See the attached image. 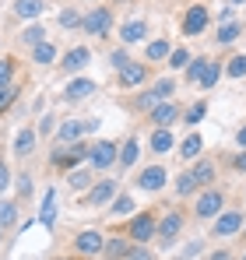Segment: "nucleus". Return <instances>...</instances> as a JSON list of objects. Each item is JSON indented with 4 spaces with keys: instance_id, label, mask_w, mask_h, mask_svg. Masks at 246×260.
<instances>
[{
    "instance_id": "2eb2a0df",
    "label": "nucleus",
    "mask_w": 246,
    "mask_h": 260,
    "mask_svg": "<svg viewBox=\"0 0 246 260\" xmlns=\"http://www.w3.org/2000/svg\"><path fill=\"white\" fill-rule=\"evenodd\" d=\"M95 91V81L91 78H78V81H67V88H64V95L71 99V102H81V99H88Z\"/></svg>"
},
{
    "instance_id": "4c0bfd02",
    "label": "nucleus",
    "mask_w": 246,
    "mask_h": 260,
    "mask_svg": "<svg viewBox=\"0 0 246 260\" xmlns=\"http://www.w3.org/2000/svg\"><path fill=\"white\" fill-rule=\"evenodd\" d=\"M204 113H207V102H194L190 109H187V123L194 127V123H201L204 120Z\"/></svg>"
},
{
    "instance_id": "0eeeda50",
    "label": "nucleus",
    "mask_w": 246,
    "mask_h": 260,
    "mask_svg": "<svg viewBox=\"0 0 246 260\" xmlns=\"http://www.w3.org/2000/svg\"><path fill=\"white\" fill-rule=\"evenodd\" d=\"M88 148H91V144H67V148H60V151L53 155V166H56V169H74L81 158H88Z\"/></svg>"
},
{
    "instance_id": "49530a36",
    "label": "nucleus",
    "mask_w": 246,
    "mask_h": 260,
    "mask_svg": "<svg viewBox=\"0 0 246 260\" xmlns=\"http://www.w3.org/2000/svg\"><path fill=\"white\" fill-rule=\"evenodd\" d=\"M18 190H21V197H28V193H32V179L21 176V179H18Z\"/></svg>"
},
{
    "instance_id": "f3484780",
    "label": "nucleus",
    "mask_w": 246,
    "mask_h": 260,
    "mask_svg": "<svg viewBox=\"0 0 246 260\" xmlns=\"http://www.w3.org/2000/svg\"><path fill=\"white\" fill-rule=\"evenodd\" d=\"M39 221L46 229H53V221H56V190H46L42 208H39Z\"/></svg>"
},
{
    "instance_id": "3c124183",
    "label": "nucleus",
    "mask_w": 246,
    "mask_h": 260,
    "mask_svg": "<svg viewBox=\"0 0 246 260\" xmlns=\"http://www.w3.org/2000/svg\"><path fill=\"white\" fill-rule=\"evenodd\" d=\"M236 144H239V148H246V127L239 130V134H236Z\"/></svg>"
},
{
    "instance_id": "4be33fe9",
    "label": "nucleus",
    "mask_w": 246,
    "mask_h": 260,
    "mask_svg": "<svg viewBox=\"0 0 246 260\" xmlns=\"http://www.w3.org/2000/svg\"><path fill=\"white\" fill-rule=\"evenodd\" d=\"M137 151H141V144H137V137H130V141L123 144L120 158H116V162H120V169H123V173H127V169H130V166L137 162Z\"/></svg>"
},
{
    "instance_id": "412c9836",
    "label": "nucleus",
    "mask_w": 246,
    "mask_h": 260,
    "mask_svg": "<svg viewBox=\"0 0 246 260\" xmlns=\"http://www.w3.org/2000/svg\"><path fill=\"white\" fill-rule=\"evenodd\" d=\"M239 36H243V25H239V21H222V28H218L214 39H218L222 46H229V43H236Z\"/></svg>"
},
{
    "instance_id": "58836bf2",
    "label": "nucleus",
    "mask_w": 246,
    "mask_h": 260,
    "mask_svg": "<svg viewBox=\"0 0 246 260\" xmlns=\"http://www.w3.org/2000/svg\"><path fill=\"white\" fill-rule=\"evenodd\" d=\"M113 215H134V201L123 193V197H116L113 201Z\"/></svg>"
},
{
    "instance_id": "864d4df0",
    "label": "nucleus",
    "mask_w": 246,
    "mask_h": 260,
    "mask_svg": "<svg viewBox=\"0 0 246 260\" xmlns=\"http://www.w3.org/2000/svg\"><path fill=\"white\" fill-rule=\"evenodd\" d=\"M232 4H246V0H232Z\"/></svg>"
},
{
    "instance_id": "de8ad7c7",
    "label": "nucleus",
    "mask_w": 246,
    "mask_h": 260,
    "mask_svg": "<svg viewBox=\"0 0 246 260\" xmlns=\"http://www.w3.org/2000/svg\"><path fill=\"white\" fill-rule=\"evenodd\" d=\"M127 260H151V253L144 250V246H137V250H130V257Z\"/></svg>"
},
{
    "instance_id": "393cba45",
    "label": "nucleus",
    "mask_w": 246,
    "mask_h": 260,
    "mask_svg": "<svg viewBox=\"0 0 246 260\" xmlns=\"http://www.w3.org/2000/svg\"><path fill=\"white\" fill-rule=\"evenodd\" d=\"M14 14H21V18H39L42 0H14Z\"/></svg>"
},
{
    "instance_id": "8fccbe9b",
    "label": "nucleus",
    "mask_w": 246,
    "mask_h": 260,
    "mask_svg": "<svg viewBox=\"0 0 246 260\" xmlns=\"http://www.w3.org/2000/svg\"><path fill=\"white\" fill-rule=\"evenodd\" d=\"M207 260H232V253H229V250H218V253H211Z\"/></svg>"
},
{
    "instance_id": "6ab92c4d",
    "label": "nucleus",
    "mask_w": 246,
    "mask_h": 260,
    "mask_svg": "<svg viewBox=\"0 0 246 260\" xmlns=\"http://www.w3.org/2000/svg\"><path fill=\"white\" fill-rule=\"evenodd\" d=\"M81 134H84L81 123L64 120V123H60V130H56V141H60V144H78V137H81Z\"/></svg>"
},
{
    "instance_id": "39448f33",
    "label": "nucleus",
    "mask_w": 246,
    "mask_h": 260,
    "mask_svg": "<svg viewBox=\"0 0 246 260\" xmlns=\"http://www.w3.org/2000/svg\"><path fill=\"white\" fill-rule=\"evenodd\" d=\"M207 4H190L187 7V18H183V36H201L207 28Z\"/></svg>"
},
{
    "instance_id": "9b49d317",
    "label": "nucleus",
    "mask_w": 246,
    "mask_h": 260,
    "mask_svg": "<svg viewBox=\"0 0 246 260\" xmlns=\"http://www.w3.org/2000/svg\"><path fill=\"white\" fill-rule=\"evenodd\" d=\"M144 78H148V67L144 63H127V67H120V88H137L144 85Z\"/></svg>"
},
{
    "instance_id": "20e7f679",
    "label": "nucleus",
    "mask_w": 246,
    "mask_h": 260,
    "mask_svg": "<svg viewBox=\"0 0 246 260\" xmlns=\"http://www.w3.org/2000/svg\"><path fill=\"white\" fill-rule=\"evenodd\" d=\"M222 204H225V197H222L214 186H207L204 193L197 197V204H194V215L201 218V221H207V218H218V215H222Z\"/></svg>"
},
{
    "instance_id": "c03bdc74",
    "label": "nucleus",
    "mask_w": 246,
    "mask_h": 260,
    "mask_svg": "<svg viewBox=\"0 0 246 260\" xmlns=\"http://www.w3.org/2000/svg\"><path fill=\"white\" fill-rule=\"evenodd\" d=\"M11 186V173H7V166H4V158H0V193Z\"/></svg>"
},
{
    "instance_id": "e433bc0d",
    "label": "nucleus",
    "mask_w": 246,
    "mask_h": 260,
    "mask_svg": "<svg viewBox=\"0 0 246 260\" xmlns=\"http://www.w3.org/2000/svg\"><path fill=\"white\" fill-rule=\"evenodd\" d=\"M187 63H190V53H187L183 46L169 53V67H172V71H179V67H187Z\"/></svg>"
},
{
    "instance_id": "5701e85b",
    "label": "nucleus",
    "mask_w": 246,
    "mask_h": 260,
    "mask_svg": "<svg viewBox=\"0 0 246 260\" xmlns=\"http://www.w3.org/2000/svg\"><path fill=\"white\" fill-rule=\"evenodd\" d=\"M194 179H197V186H211L214 183V162L211 158H201L197 169H194Z\"/></svg>"
},
{
    "instance_id": "bb28decb",
    "label": "nucleus",
    "mask_w": 246,
    "mask_h": 260,
    "mask_svg": "<svg viewBox=\"0 0 246 260\" xmlns=\"http://www.w3.org/2000/svg\"><path fill=\"white\" fill-rule=\"evenodd\" d=\"M151 151H159V155H165V151H172V134H169V130H155V134H151Z\"/></svg>"
},
{
    "instance_id": "c85d7f7f",
    "label": "nucleus",
    "mask_w": 246,
    "mask_h": 260,
    "mask_svg": "<svg viewBox=\"0 0 246 260\" xmlns=\"http://www.w3.org/2000/svg\"><path fill=\"white\" fill-rule=\"evenodd\" d=\"M201 148H204V141H201L197 134H190V137L179 144V155H183V158H197V155H201Z\"/></svg>"
},
{
    "instance_id": "cd10ccee",
    "label": "nucleus",
    "mask_w": 246,
    "mask_h": 260,
    "mask_svg": "<svg viewBox=\"0 0 246 260\" xmlns=\"http://www.w3.org/2000/svg\"><path fill=\"white\" fill-rule=\"evenodd\" d=\"M32 60H36V63H53V60H56V46H53V43L32 46Z\"/></svg>"
},
{
    "instance_id": "f704fd0d",
    "label": "nucleus",
    "mask_w": 246,
    "mask_h": 260,
    "mask_svg": "<svg viewBox=\"0 0 246 260\" xmlns=\"http://www.w3.org/2000/svg\"><path fill=\"white\" fill-rule=\"evenodd\" d=\"M42 36H46V28H42V25H32V28H25V32H21V43L39 46V43H46Z\"/></svg>"
},
{
    "instance_id": "ddd939ff",
    "label": "nucleus",
    "mask_w": 246,
    "mask_h": 260,
    "mask_svg": "<svg viewBox=\"0 0 246 260\" xmlns=\"http://www.w3.org/2000/svg\"><path fill=\"white\" fill-rule=\"evenodd\" d=\"M130 250H134V243H130L127 236H113V239L102 246L106 260H127V257H130Z\"/></svg>"
},
{
    "instance_id": "a19ab883",
    "label": "nucleus",
    "mask_w": 246,
    "mask_h": 260,
    "mask_svg": "<svg viewBox=\"0 0 246 260\" xmlns=\"http://www.w3.org/2000/svg\"><path fill=\"white\" fill-rule=\"evenodd\" d=\"M60 25H64V28H74V25H81V14L67 7V11H60Z\"/></svg>"
},
{
    "instance_id": "f8f14e48",
    "label": "nucleus",
    "mask_w": 246,
    "mask_h": 260,
    "mask_svg": "<svg viewBox=\"0 0 246 260\" xmlns=\"http://www.w3.org/2000/svg\"><path fill=\"white\" fill-rule=\"evenodd\" d=\"M137 186H141V190H148V193L162 190V186H165V169H162V166H148L144 173L137 176Z\"/></svg>"
},
{
    "instance_id": "f257e3e1",
    "label": "nucleus",
    "mask_w": 246,
    "mask_h": 260,
    "mask_svg": "<svg viewBox=\"0 0 246 260\" xmlns=\"http://www.w3.org/2000/svg\"><path fill=\"white\" fill-rule=\"evenodd\" d=\"M159 232V221L151 211H141V215L130 218V225H127V239L130 243H137V246H144V243H151V236Z\"/></svg>"
},
{
    "instance_id": "a18cd8bd",
    "label": "nucleus",
    "mask_w": 246,
    "mask_h": 260,
    "mask_svg": "<svg viewBox=\"0 0 246 260\" xmlns=\"http://www.w3.org/2000/svg\"><path fill=\"white\" fill-rule=\"evenodd\" d=\"M232 169H236V173H246V148L236 155V158H232Z\"/></svg>"
},
{
    "instance_id": "7c9ffc66",
    "label": "nucleus",
    "mask_w": 246,
    "mask_h": 260,
    "mask_svg": "<svg viewBox=\"0 0 246 260\" xmlns=\"http://www.w3.org/2000/svg\"><path fill=\"white\" fill-rule=\"evenodd\" d=\"M144 53H148V60H169V53H172V49H169L165 39H155V43H148Z\"/></svg>"
},
{
    "instance_id": "6e6552de",
    "label": "nucleus",
    "mask_w": 246,
    "mask_h": 260,
    "mask_svg": "<svg viewBox=\"0 0 246 260\" xmlns=\"http://www.w3.org/2000/svg\"><path fill=\"white\" fill-rule=\"evenodd\" d=\"M183 221H187V218H183V211H169V215L159 221V239H162V246H169V243L183 232Z\"/></svg>"
},
{
    "instance_id": "423d86ee",
    "label": "nucleus",
    "mask_w": 246,
    "mask_h": 260,
    "mask_svg": "<svg viewBox=\"0 0 246 260\" xmlns=\"http://www.w3.org/2000/svg\"><path fill=\"white\" fill-rule=\"evenodd\" d=\"M102 246H106V239H102V232L99 229H84L74 236V250L84 253V257H95V253H102Z\"/></svg>"
},
{
    "instance_id": "09e8293b",
    "label": "nucleus",
    "mask_w": 246,
    "mask_h": 260,
    "mask_svg": "<svg viewBox=\"0 0 246 260\" xmlns=\"http://www.w3.org/2000/svg\"><path fill=\"white\" fill-rule=\"evenodd\" d=\"M201 253V243H190L187 250H183V260H190V257H197Z\"/></svg>"
},
{
    "instance_id": "9d476101",
    "label": "nucleus",
    "mask_w": 246,
    "mask_h": 260,
    "mask_svg": "<svg viewBox=\"0 0 246 260\" xmlns=\"http://www.w3.org/2000/svg\"><path fill=\"white\" fill-rule=\"evenodd\" d=\"M176 120H179V106H176V102H159V106L151 109V123H155V127L169 130V123H176Z\"/></svg>"
},
{
    "instance_id": "79ce46f5",
    "label": "nucleus",
    "mask_w": 246,
    "mask_h": 260,
    "mask_svg": "<svg viewBox=\"0 0 246 260\" xmlns=\"http://www.w3.org/2000/svg\"><path fill=\"white\" fill-rule=\"evenodd\" d=\"M91 179H95V176L88 173V169H78V173H71V186H78V190H81V186L91 183Z\"/></svg>"
},
{
    "instance_id": "a878e982",
    "label": "nucleus",
    "mask_w": 246,
    "mask_h": 260,
    "mask_svg": "<svg viewBox=\"0 0 246 260\" xmlns=\"http://www.w3.org/2000/svg\"><path fill=\"white\" fill-rule=\"evenodd\" d=\"M18 225V204L0 201V229H14Z\"/></svg>"
},
{
    "instance_id": "72a5a7b5",
    "label": "nucleus",
    "mask_w": 246,
    "mask_h": 260,
    "mask_svg": "<svg viewBox=\"0 0 246 260\" xmlns=\"http://www.w3.org/2000/svg\"><path fill=\"white\" fill-rule=\"evenodd\" d=\"M176 91V85H172V78H162V81H155V88H151V95L159 99V102H169V95Z\"/></svg>"
},
{
    "instance_id": "7ed1b4c3",
    "label": "nucleus",
    "mask_w": 246,
    "mask_h": 260,
    "mask_svg": "<svg viewBox=\"0 0 246 260\" xmlns=\"http://www.w3.org/2000/svg\"><path fill=\"white\" fill-rule=\"evenodd\" d=\"M116 158H120L116 141H95V144L88 148V166H91V169H109Z\"/></svg>"
},
{
    "instance_id": "c756f323",
    "label": "nucleus",
    "mask_w": 246,
    "mask_h": 260,
    "mask_svg": "<svg viewBox=\"0 0 246 260\" xmlns=\"http://www.w3.org/2000/svg\"><path fill=\"white\" fill-rule=\"evenodd\" d=\"M204 71H207V56H197V60H190V63H187V81H197V85H201Z\"/></svg>"
},
{
    "instance_id": "473e14b6",
    "label": "nucleus",
    "mask_w": 246,
    "mask_h": 260,
    "mask_svg": "<svg viewBox=\"0 0 246 260\" xmlns=\"http://www.w3.org/2000/svg\"><path fill=\"white\" fill-rule=\"evenodd\" d=\"M218 74H222V63L218 60H207V71H204V78H201V88H214V81H218Z\"/></svg>"
},
{
    "instance_id": "37998d69",
    "label": "nucleus",
    "mask_w": 246,
    "mask_h": 260,
    "mask_svg": "<svg viewBox=\"0 0 246 260\" xmlns=\"http://www.w3.org/2000/svg\"><path fill=\"white\" fill-rule=\"evenodd\" d=\"M109 60H113V67H116V71H120V67H127V63H130V56H127V53H123V49H116V53H113V56H109Z\"/></svg>"
},
{
    "instance_id": "1a4fd4ad",
    "label": "nucleus",
    "mask_w": 246,
    "mask_h": 260,
    "mask_svg": "<svg viewBox=\"0 0 246 260\" xmlns=\"http://www.w3.org/2000/svg\"><path fill=\"white\" fill-rule=\"evenodd\" d=\"M243 225H246V221H243L239 211H222L218 221H214V229H211V236H222V239H225V236H236Z\"/></svg>"
},
{
    "instance_id": "a211bd4d",
    "label": "nucleus",
    "mask_w": 246,
    "mask_h": 260,
    "mask_svg": "<svg viewBox=\"0 0 246 260\" xmlns=\"http://www.w3.org/2000/svg\"><path fill=\"white\" fill-rule=\"evenodd\" d=\"M88 60H91L88 46H74V49H67V56H64V67H67V71H81Z\"/></svg>"
},
{
    "instance_id": "f03ea898",
    "label": "nucleus",
    "mask_w": 246,
    "mask_h": 260,
    "mask_svg": "<svg viewBox=\"0 0 246 260\" xmlns=\"http://www.w3.org/2000/svg\"><path fill=\"white\" fill-rule=\"evenodd\" d=\"M81 28L88 36H95V39L109 36V32H113V11H109V7H91L81 18Z\"/></svg>"
},
{
    "instance_id": "aec40b11",
    "label": "nucleus",
    "mask_w": 246,
    "mask_h": 260,
    "mask_svg": "<svg viewBox=\"0 0 246 260\" xmlns=\"http://www.w3.org/2000/svg\"><path fill=\"white\" fill-rule=\"evenodd\" d=\"M144 36H148V25H144L141 18H137V21H127V25H123V32H120L123 43H141Z\"/></svg>"
},
{
    "instance_id": "b1692460",
    "label": "nucleus",
    "mask_w": 246,
    "mask_h": 260,
    "mask_svg": "<svg viewBox=\"0 0 246 260\" xmlns=\"http://www.w3.org/2000/svg\"><path fill=\"white\" fill-rule=\"evenodd\" d=\"M201 186H197V179H194V173H179L176 176V193L179 197H194Z\"/></svg>"
},
{
    "instance_id": "2f4dec72",
    "label": "nucleus",
    "mask_w": 246,
    "mask_h": 260,
    "mask_svg": "<svg viewBox=\"0 0 246 260\" xmlns=\"http://www.w3.org/2000/svg\"><path fill=\"white\" fill-rule=\"evenodd\" d=\"M229 78H246V56H232V60H225V67H222Z\"/></svg>"
},
{
    "instance_id": "4468645a",
    "label": "nucleus",
    "mask_w": 246,
    "mask_h": 260,
    "mask_svg": "<svg viewBox=\"0 0 246 260\" xmlns=\"http://www.w3.org/2000/svg\"><path fill=\"white\" fill-rule=\"evenodd\" d=\"M113 197H116V183H113V179H102V183L91 186V193L84 197V204H95V208H99V204H106V201H113Z\"/></svg>"
},
{
    "instance_id": "c9c22d12",
    "label": "nucleus",
    "mask_w": 246,
    "mask_h": 260,
    "mask_svg": "<svg viewBox=\"0 0 246 260\" xmlns=\"http://www.w3.org/2000/svg\"><path fill=\"white\" fill-rule=\"evenodd\" d=\"M14 81V60L7 56V60H0V88H11Z\"/></svg>"
},
{
    "instance_id": "603ef678",
    "label": "nucleus",
    "mask_w": 246,
    "mask_h": 260,
    "mask_svg": "<svg viewBox=\"0 0 246 260\" xmlns=\"http://www.w3.org/2000/svg\"><path fill=\"white\" fill-rule=\"evenodd\" d=\"M0 243H4V229H0Z\"/></svg>"
},
{
    "instance_id": "5fc2aeb1",
    "label": "nucleus",
    "mask_w": 246,
    "mask_h": 260,
    "mask_svg": "<svg viewBox=\"0 0 246 260\" xmlns=\"http://www.w3.org/2000/svg\"><path fill=\"white\" fill-rule=\"evenodd\" d=\"M243 260H246V257H243Z\"/></svg>"
},
{
    "instance_id": "ea45409f",
    "label": "nucleus",
    "mask_w": 246,
    "mask_h": 260,
    "mask_svg": "<svg viewBox=\"0 0 246 260\" xmlns=\"http://www.w3.org/2000/svg\"><path fill=\"white\" fill-rule=\"evenodd\" d=\"M14 99H18V88H14V85H11V88H0V113H7Z\"/></svg>"
},
{
    "instance_id": "dca6fc26",
    "label": "nucleus",
    "mask_w": 246,
    "mask_h": 260,
    "mask_svg": "<svg viewBox=\"0 0 246 260\" xmlns=\"http://www.w3.org/2000/svg\"><path fill=\"white\" fill-rule=\"evenodd\" d=\"M32 151H36V130L25 127L18 137H14V155H18V158H28Z\"/></svg>"
}]
</instances>
